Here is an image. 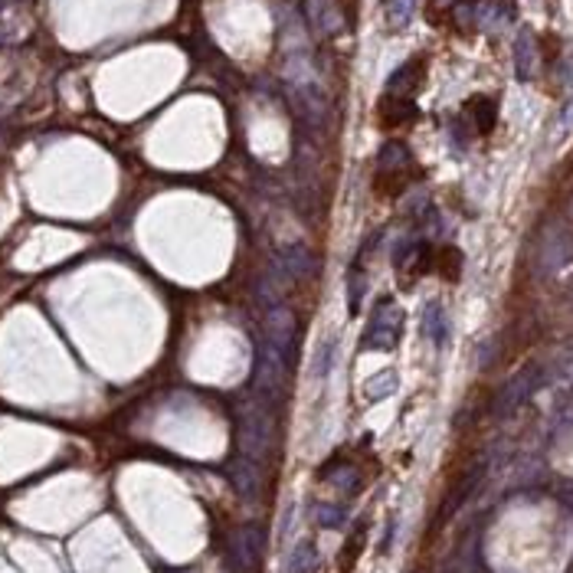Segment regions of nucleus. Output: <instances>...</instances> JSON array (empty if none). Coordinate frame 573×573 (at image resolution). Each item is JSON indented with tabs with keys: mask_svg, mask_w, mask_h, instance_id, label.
<instances>
[{
	"mask_svg": "<svg viewBox=\"0 0 573 573\" xmlns=\"http://www.w3.org/2000/svg\"><path fill=\"white\" fill-rule=\"evenodd\" d=\"M338 344H341L338 334H331V338H325V341L318 344L315 360H311V377H315V380H325V377L331 374L334 358H338Z\"/></svg>",
	"mask_w": 573,
	"mask_h": 573,
	"instance_id": "9b49d317",
	"label": "nucleus"
},
{
	"mask_svg": "<svg viewBox=\"0 0 573 573\" xmlns=\"http://www.w3.org/2000/svg\"><path fill=\"white\" fill-rule=\"evenodd\" d=\"M410 151L400 141H387L377 155V194H400L410 184Z\"/></svg>",
	"mask_w": 573,
	"mask_h": 573,
	"instance_id": "f03ea898",
	"label": "nucleus"
},
{
	"mask_svg": "<svg viewBox=\"0 0 573 573\" xmlns=\"http://www.w3.org/2000/svg\"><path fill=\"white\" fill-rule=\"evenodd\" d=\"M433 269L436 272H443L449 282H455L459 279V272H463V253L459 249H443V253H436V259H433Z\"/></svg>",
	"mask_w": 573,
	"mask_h": 573,
	"instance_id": "4468645a",
	"label": "nucleus"
},
{
	"mask_svg": "<svg viewBox=\"0 0 573 573\" xmlns=\"http://www.w3.org/2000/svg\"><path fill=\"white\" fill-rule=\"evenodd\" d=\"M377 111H380V125H387V129H394V125H410V121L419 115L413 99H403V95H384L380 105H377Z\"/></svg>",
	"mask_w": 573,
	"mask_h": 573,
	"instance_id": "0eeeda50",
	"label": "nucleus"
},
{
	"mask_svg": "<svg viewBox=\"0 0 573 573\" xmlns=\"http://www.w3.org/2000/svg\"><path fill=\"white\" fill-rule=\"evenodd\" d=\"M265 341L272 344V354L282 358L291 354V344H295V318L285 305H272L269 315H265Z\"/></svg>",
	"mask_w": 573,
	"mask_h": 573,
	"instance_id": "7ed1b4c3",
	"label": "nucleus"
},
{
	"mask_svg": "<svg viewBox=\"0 0 573 573\" xmlns=\"http://www.w3.org/2000/svg\"><path fill=\"white\" fill-rule=\"evenodd\" d=\"M7 24H4V20H0V46H4V43H7Z\"/></svg>",
	"mask_w": 573,
	"mask_h": 573,
	"instance_id": "2eb2a0df",
	"label": "nucleus"
},
{
	"mask_svg": "<svg viewBox=\"0 0 573 573\" xmlns=\"http://www.w3.org/2000/svg\"><path fill=\"white\" fill-rule=\"evenodd\" d=\"M423 331H426L429 341L439 344V348L449 341V331H453V325H449V315H445V309L439 305V301H429L426 311H423Z\"/></svg>",
	"mask_w": 573,
	"mask_h": 573,
	"instance_id": "6e6552de",
	"label": "nucleus"
},
{
	"mask_svg": "<svg viewBox=\"0 0 573 573\" xmlns=\"http://www.w3.org/2000/svg\"><path fill=\"white\" fill-rule=\"evenodd\" d=\"M465 111L472 115V121H475L479 135H488V131L495 129V119H498L495 99H488V95H475V99H469V102H465Z\"/></svg>",
	"mask_w": 573,
	"mask_h": 573,
	"instance_id": "1a4fd4ad",
	"label": "nucleus"
},
{
	"mask_svg": "<svg viewBox=\"0 0 573 573\" xmlns=\"http://www.w3.org/2000/svg\"><path fill=\"white\" fill-rule=\"evenodd\" d=\"M282 269L291 282H295V279H305V275L315 272V259H311V253L305 246H291L282 253Z\"/></svg>",
	"mask_w": 573,
	"mask_h": 573,
	"instance_id": "9d476101",
	"label": "nucleus"
},
{
	"mask_svg": "<svg viewBox=\"0 0 573 573\" xmlns=\"http://www.w3.org/2000/svg\"><path fill=\"white\" fill-rule=\"evenodd\" d=\"M305 14L321 36H334L341 30V10L334 0H305Z\"/></svg>",
	"mask_w": 573,
	"mask_h": 573,
	"instance_id": "423d86ee",
	"label": "nucleus"
},
{
	"mask_svg": "<svg viewBox=\"0 0 573 573\" xmlns=\"http://www.w3.org/2000/svg\"><path fill=\"white\" fill-rule=\"evenodd\" d=\"M416 4H419V0H384L387 26H394V30H403V26L413 20V14H416Z\"/></svg>",
	"mask_w": 573,
	"mask_h": 573,
	"instance_id": "f8f14e48",
	"label": "nucleus"
},
{
	"mask_svg": "<svg viewBox=\"0 0 573 573\" xmlns=\"http://www.w3.org/2000/svg\"><path fill=\"white\" fill-rule=\"evenodd\" d=\"M364 295H368V275L360 265H351V272H348V311L351 315L364 309Z\"/></svg>",
	"mask_w": 573,
	"mask_h": 573,
	"instance_id": "ddd939ff",
	"label": "nucleus"
},
{
	"mask_svg": "<svg viewBox=\"0 0 573 573\" xmlns=\"http://www.w3.org/2000/svg\"><path fill=\"white\" fill-rule=\"evenodd\" d=\"M403 338V309L396 299H380L368 321V331L360 338L364 351H394Z\"/></svg>",
	"mask_w": 573,
	"mask_h": 573,
	"instance_id": "f257e3e1",
	"label": "nucleus"
},
{
	"mask_svg": "<svg viewBox=\"0 0 573 573\" xmlns=\"http://www.w3.org/2000/svg\"><path fill=\"white\" fill-rule=\"evenodd\" d=\"M534 72H538V40L530 30H521L514 40V76L521 82H530Z\"/></svg>",
	"mask_w": 573,
	"mask_h": 573,
	"instance_id": "39448f33",
	"label": "nucleus"
},
{
	"mask_svg": "<svg viewBox=\"0 0 573 573\" xmlns=\"http://www.w3.org/2000/svg\"><path fill=\"white\" fill-rule=\"evenodd\" d=\"M423 76H426V62H423V60L403 62L394 76L387 79V95H403V99H413V92L423 86Z\"/></svg>",
	"mask_w": 573,
	"mask_h": 573,
	"instance_id": "20e7f679",
	"label": "nucleus"
}]
</instances>
